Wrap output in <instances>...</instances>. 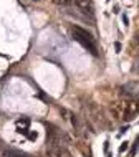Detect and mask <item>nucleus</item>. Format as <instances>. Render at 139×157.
<instances>
[{
	"label": "nucleus",
	"instance_id": "obj_1",
	"mask_svg": "<svg viewBox=\"0 0 139 157\" xmlns=\"http://www.w3.org/2000/svg\"><path fill=\"white\" fill-rule=\"evenodd\" d=\"M111 113L118 121H128L139 113V96L124 98L111 106Z\"/></svg>",
	"mask_w": 139,
	"mask_h": 157
},
{
	"label": "nucleus",
	"instance_id": "obj_3",
	"mask_svg": "<svg viewBox=\"0 0 139 157\" xmlns=\"http://www.w3.org/2000/svg\"><path fill=\"white\" fill-rule=\"evenodd\" d=\"M46 157H73V155L63 146H48L46 147Z\"/></svg>",
	"mask_w": 139,
	"mask_h": 157
},
{
	"label": "nucleus",
	"instance_id": "obj_5",
	"mask_svg": "<svg viewBox=\"0 0 139 157\" xmlns=\"http://www.w3.org/2000/svg\"><path fill=\"white\" fill-rule=\"evenodd\" d=\"M75 5H76L79 10H83L85 13H93V2L91 0H76L75 2Z\"/></svg>",
	"mask_w": 139,
	"mask_h": 157
},
{
	"label": "nucleus",
	"instance_id": "obj_4",
	"mask_svg": "<svg viewBox=\"0 0 139 157\" xmlns=\"http://www.w3.org/2000/svg\"><path fill=\"white\" fill-rule=\"evenodd\" d=\"M0 155H2V157H28L25 152L12 149V147H3V149L0 151Z\"/></svg>",
	"mask_w": 139,
	"mask_h": 157
},
{
	"label": "nucleus",
	"instance_id": "obj_2",
	"mask_svg": "<svg viewBox=\"0 0 139 157\" xmlns=\"http://www.w3.org/2000/svg\"><path fill=\"white\" fill-rule=\"evenodd\" d=\"M71 35H73V38L78 41V43H81L83 46H85L91 55H95V56L98 55V46H96L95 38H93L86 30H83L81 27H71Z\"/></svg>",
	"mask_w": 139,
	"mask_h": 157
},
{
	"label": "nucleus",
	"instance_id": "obj_7",
	"mask_svg": "<svg viewBox=\"0 0 139 157\" xmlns=\"http://www.w3.org/2000/svg\"><path fill=\"white\" fill-rule=\"evenodd\" d=\"M134 40H136V43H137V45H139V32H137V33H136V36H134Z\"/></svg>",
	"mask_w": 139,
	"mask_h": 157
},
{
	"label": "nucleus",
	"instance_id": "obj_6",
	"mask_svg": "<svg viewBox=\"0 0 139 157\" xmlns=\"http://www.w3.org/2000/svg\"><path fill=\"white\" fill-rule=\"evenodd\" d=\"M56 5H71V3H75L76 0H53Z\"/></svg>",
	"mask_w": 139,
	"mask_h": 157
}]
</instances>
